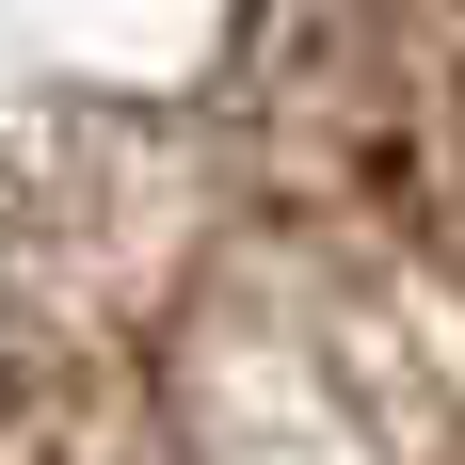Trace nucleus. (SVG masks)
Instances as JSON below:
<instances>
[]
</instances>
